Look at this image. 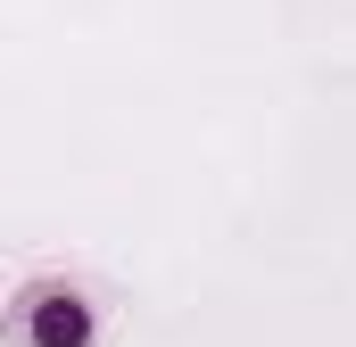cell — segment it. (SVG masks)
I'll return each mask as SVG.
<instances>
[{
	"label": "cell",
	"mask_w": 356,
	"mask_h": 347,
	"mask_svg": "<svg viewBox=\"0 0 356 347\" xmlns=\"http://www.w3.org/2000/svg\"><path fill=\"white\" fill-rule=\"evenodd\" d=\"M17 323H25V331L42 323V339H25V347H83V339H91L83 298H58V289H33V298L17 306Z\"/></svg>",
	"instance_id": "1"
}]
</instances>
